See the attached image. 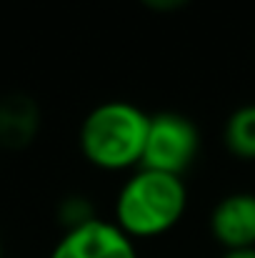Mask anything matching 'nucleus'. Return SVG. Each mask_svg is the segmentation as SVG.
<instances>
[{
    "mask_svg": "<svg viewBox=\"0 0 255 258\" xmlns=\"http://www.w3.org/2000/svg\"><path fill=\"white\" fill-rule=\"evenodd\" d=\"M185 208L188 188L183 178L140 168L118 193L115 226L128 238H155L180 223Z\"/></svg>",
    "mask_w": 255,
    "mask_h": 258,
    "instance_id": "obj_1",
    "label": "nucleus"
},
{
    "mask_svg": "<svg viewBox=\"0 0 255 258\" xmlns=\"http://www.w3.org/2000/svg\"><path fill=\"white\" fill-rule=\"evenodd\" d=\"M150 115L128 100L95 105L80 125V151L100 171H125L140 163Z\"/></svg>",
    "mask_w": 255,
    "mask_h": 258,
    "instance_id": "obj_2",
    "label": "nucleus"
},
{
    "mask_svg": "<svg viewBox=\"0 0 255 258\" xmlns=\"http://www.w3.org/2000/svg\"><path fill=\"white\" fill-rule=\"evenodd\" d=\"M200 151L198 125L183 113H155L148 123L140 168L183 178Z\"/></svg>",
    "mask_w": 255,
    "mask_h": 258,
    "instance_id": "obj_3",
    "label": "nucleus"
},
{
    "mask_svg": "<svg viewBox=\"0 0 255 258\" xmlns=\"http://www.w3.org/2000/svg\"><path fill=\"white\" fill-rule=\"evenodd\" d=\"M48 258H138L133 238L115 223L90 221L75 231H65Z\"/></svg>",
    "mask_w": 255,
    "mask_h": 258,
    "instance_id": "obj_4",
    "label": "nucleus"
},
{
    "mask_svg": "<svg viewBox=\"0 0 255 258\" xmlns=\"http://www.w3.org/2000/svg\"><path fill=\"white\" fill-rule=\"evenodd\" d=\"M210 233L225 251L255 248V193H230L210 213Z\"/></svg>",
    "mask_w": 255,
    "mask_h": 258,
    "instance_id": "obj_5",
    "label": "nucleus"
},
{
    "mask_svg": "<svg viewBox=\"0 0 255 258\" xmlns=\"http://www.w3.org/2000/svg\"><path fill=\"white\" fill-rule=\"evenodd\" d=\"M40 131V108L30 95L10 93L0 98V148H28Z\"/></svg>",
    "mask_w": 255,
    "mask_h": 258,
    "instance_id": "obj_6",
    "label": "nucleus"
},
{
    "mask_svg": "<svg viewBox=\"0 0 255 258\" xmlns=\"http://www.w3.org/2000/svg\"><path fill=\"white\" fill-rule=\"evenodd\" d=\"M225 146L233 156L243 161H255V103L240 105L230 113L223 131Z\"/></svg>",
    "mask_w": 255,
    "mask_h": 258,
    "instance_id": "obj_7",
    "label": "nucleus"
},
{
    "mask_svg": "<svg viewBox=\"0 0 255 258\" xmlns=\"http://www.w3.org/2000/svg\"><path fill=\"white\" fill-rule=\"evenodd\" d=\"M55 216H58V223H60L63 233L65 231H75V228H80V226L98 218L93 203L85 196H68V198H63L58 203V213Z\"/></svg>",
    "mask_w": 255,
    "mask_h": 258,
    "instance_id": "obj_8",
    "label": "nucleus"
},
{
    "mask_svg": "<svg viewBox=\"0 0 255 258\" xmlns=\"http://www.w3.org/2000/svg\"><path fill=\"white\" fill-rule=\"evenodd\" d=\"M145 8L155 10V13H173V10H180L185 8L190 0H140Z\"/></svg>",
    "mask_w": 255,
    "mask_h": 258,
    "instance_id": "obj_9",
    "label": "nucleus"
},
{
    "mask_svg": "<svg viewBox=\"0 0 255 258\" xmlns=\"http://www.w3.org/2000/svg\"><path fill=\"white\" fill-rule=\"evenodd\" d=\"M223 258H255V248H240V251H225Z\"/></svg>",
    "mask_w": 255,
    "mask_h": 258,
    "instance_id": "obj_10",
    "label": "nucleus"
},
{
    "mask_svg": "<svg viewBox=\"0 0 255 258\" xmlns=\"http://www.w3.org/2000/svg\"><path fill=\"white\" fill-rule=\"evenodd\" d=\"M0 258H3V241H0Z\"/></svg>",
    "mask_w": 255,
    "mask_h": 258,
    "instance_id": "obj_11",
    "label": "nucleus"
}]
</instances>
